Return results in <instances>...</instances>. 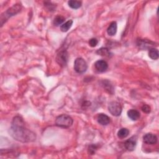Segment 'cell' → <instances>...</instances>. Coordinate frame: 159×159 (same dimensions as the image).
Returning <instances> with one entry per match:
<instances>
[{
	"instance_id": "1",
	"label": "cell",
	"mask_w": 159,
	"mask_h": 159,
	"mask_svg": "<svg viewBox=\"0 0 159 159\" xmlns=\"http://www.w3.org/2000/svg\"><path fill=\"white\" fill-rule=\"evenodd\" d=\"M9 132L13 139L21 142H31L36 139L35 133L25 128L24 121L19 116L13 119Z\"/></svg>"
},
{
	"instance_id": "2",
	"label": "cell",
	"mask_w": 159,
	"mask_h": 159,
	"mask_svg": "<svg viewBox=\"0 0 159 159\" xmlns=\"http://www.w3.org/2000/svg\"><path fill=\"white\" fill-rule=\"evenodd\" d=\"M73 119L67 115H62L58 116L56 120L57 126L63 128H69L73 124Z\"/></svg>"
},
{
	"instance_id": "3",
	"label": "cell",
	"mask_w": 159,
	"mask_h": 159,
	"mask_svg": "<svg viewBox=\"0 0 159 159\" xmlns=\"http://www.w3.org/2000/svg\"><path fill=\"white\" fill-rule=\"evenodd\" d=\"M21 5H16L14 6L11 7L9 10H8L6 12H5L1 17V22H2V26H3L5 21H6L10 17L15 15L18 13H19L21 11Z\"/></svg>"
},
{
	"instance_id": "4",
	"label": "cell",
	"mask_w": 159,
	"mask_h": 159,
	"mask_svg": "<svg viewBox=\"0 0 159 159\" xmlns=\"http://www.w3.org/2000/svg\"><path fill=\"white\" fill-rule=\"evenodd\" d=\"M88 69L86 61L82 58H77L74 62V70L78 73H85Z\"/></svg>"
},
{
	"instance_id": "5",
	"label": "cell",
	"mask_w": 159,
	"mask_h": 159,
	"mask_svg": "<svg viewBox=\"0 0 159 159\" xmlns=\"http://www.w3.org/2000/svg\"><path fill=\"white\" fill-rule=\"evenodd\" d=\"M108 110L113 116H119L122 113V107L119 103L111 101L108 105Z\"/></svg>"
},
{
	"instance_id": "6",
	"label": "cell",
	"mask_w": 159,
	"mask_h": 159,
	"mask_svg": "<svg viewBox=\"0 0 159 159\" xmlns=\"http://www.w3.org/2000/svg\"><path fill=\"white\" fill-rule=\"evenodd\" d=\"M69 59L68 53L66 50L61 51L56 57V62L61 67L66 66Z\"/></svg>"
},
{
	"instance_id": "7",
	"label": "cell",
	"mask_w": 159,
	"mask_h": 159,
	"mask_svg": "<svg viewBox=\"0 0 159 159\" xmlns=\"http://www.w3.org/2000/svg\"><path fill=\"white\" fill-rule=\"evenodd\" d=\"M94 67L96 70L99 73H103L107 70L108 68V64L105 61L99 60L95 62Z\"/></svg>"
},
{
	"instance_id": "8",
	"label": "cell",
	"mask_w": 159,
	"mask_h": 159,
	"mask_svg": "<svg viewBox=\"0 0 159 159\" xmlns=\"http://www.w3.org/2000/svg\"><path fill=\"white\" fill-rule=\"evenodd\" d=\"M137 145V138L136 136H132L127 140L124 144L126 149L129 151H133Z\"/></svg>"
},
{
	"instance_id": "9",
	"label": "cell",
	"mask_w": 159,
	"mask_h": 159,
	"mask_svg": "<svg viewBox=\"0 0 159 159\" xmlns=\"http://www.w3.org/2000/svg\"><path fill=\"white\" fill-rule=\"evenodd\" d=\"M143 140L147 144L153 145L157 142V137L152 133H147L143 137Z\"/></svg>"
},
{
	"instance_id": "10",
	"label": "cell",
	"mask_w": 159,
	"mask_h": 159,
	"mask_svg": "<svg viewBox=\"0 0 159 159\" xmlns=\"http://www.w3.org/2000/svg\"><path fill=\"white\" fill-rule=\"evenodd\" d=\"M98 123L102 126H107L110 123V118L105 114H99L97 118Z\"/></svg>"
},
{
	"instance_id": "11",
	"label": "cell",
	"mask_w": 159,
	"mask_h": 159,
	"mask_svg": "<svg viewBox=\"0 0 159 159\" xmlns=\"http://www.w3.org/2000/svg\"><path fill=\"white\" fill-rule=\"evenodd\" d=\"M137 45L141 48H153L154 46V43L151 42V41H149V40H144V39H140L138 40L137 42Z\"/></svg>"
},
{
	"instance_id": "12",
	"label": "cell",
	"mask_w": 159,
	"mask_h": 159,
	"mask_svg": "<svg viewBox=\"0 0 159 159\" xmlns=\"http://www.w3.org/2000/svg\"><path fill=\"white\" fill-rule=\"evenodd\" d=\"M128 117L132 121H137L140 118V114L136 110H130L128 111Z\"/></svg>"
},
{
	"instance_id": "13",
	"label": "cell",
	"mask_w": 159,
	"mask_h": 159,
	"mask_svg": "<svg viewBox=\"0 0 159 159\" xmlns=\"http://www.w3.org/2000/svg\"><path fill=\"white\" fill-rule=\"evenodd\" d=\"M117 28H118L117 23L116 22H112L110 24V25L107 30V32H108V35H110L111 36H115L116 34Z\"/></svg>"
},
{
	"instance_id": "14",
	"label": "cell",
	"mask_w": 159,
	"mask_h": 159,
	"mask_svg": "<svg viewBox=\"0 0 159 159\" xmlns=\"http://www.w3.org/2000/svg\"><path fill=\"white\" fill-rule=\"evenodd\" d=\"M149 56L152 60H157L158 59V51L157 48L153 47L149 49Z\"/></svg>"
},
{
	"instance_id": "15",
	"label": "cell",
	"mask_w": 159,
	"mask_h": 159,
	"mask_svg": "<svg viewBox=\"0 0 159 159\" xmlns=\"http://www.w3.org/2000/svg\"><path fill=\"white\" fill-rule=\"evenodd\" d=\"M129 134V131L126 128H122L119 129V131L118 132V137L119 139H124L127 137Z\"/></svg>"
},
{
	"instance_id": "16",
	"label": "cell",
	"mask_w": 159,
	"mask_h": 159,
	"mask_svg": "<svg viewBox=\"0 0 159 159\" xmlns=\"http://www.w3.org/2000/svg\"><path fill=\"white\" fill-rule=\"evenodd\" d=\"M68 4L69 5V6L70 8H72V9H78L82 6V2L80 1H75V0H70L68 2Z\"/></svg>"
},
{
	"instance_id": "17",
	"label": "cell",
	"mask_w": 159,
	"mask_h": 159,
	"mask_svg": "<svg viewBox=\"0 0 159 159\" xmlns=\"http://www.w3.org/2000/svg\"><path fill=\"white\" fill-rule=\"evenodd\" d=\"M96 53L98 55L101 56L108 57L110 56V52L107 48H101L100 49H98L97 50Z\"/></svg>"
},
{
	"instance_id": "18",
	"label": "cell",
	"mask_w": 159,
	"mask_h": 159,
	"mask_svg": "<svg viewBox=\"0 0 159 159\" xmlns=\"http://www.w3.org/2000/svg\"><path fill=\"white\" fill-rule=\"evenodd\" d=\"M72 24H73V21L69 20L61 26V29L62 32H67L71 28V27L72 26Z\"/></svg>"
},
{
	"instance_id": "19",
	"label": "cell",
	"mask_w": 159,
	"mask_h": 159,
	"mask_svg": "<svg viewBox=\"0 0 159 159\" xmlns=\"http://www.w3.org/2000/svg\"><path fill=\"white\" fill-rule=\"evenodd\" d=\"M65 21V18L62 16H57L55 18L54 20V24L56 26L61 25Z\"/></svg>"
},
{
	"instance_id": "20",
	"label": "cell",
	"mask_w": 159,
	"mask_h": 159,
	"mask_svg": "<svg viewBox=\"0 0 159 159\" xmlns=\"http://www.w3.org/2000/svg\"><path fill=\"white\" fill-rule=\"evenodd\" d=\"M97 150V146L96 145H91L88 148V153L90 155H93L95 153Z\"/></svg>"
},
{
	"instance_id": "21",
	"label": "cell",
	"mask_w": 159,
	"mask_h": 159,
	"mask_svg": "<svg viewBox=\"0 0 159 159\" xmlns=\"http://www.w3.org/2000/svg\"><path fill=\"white\" fill-rule=\"evenodd\" d=\"M98 40L96 38H92L89 41V45L91 47H96L98 45Z\"/></svg>"
},
{
	"instance_id": "22",
	"label": "cell",
	"mask_w": 159,
	"mask_h": 159,
	"mask_svg": "<svg viewBox=\"0 0 159 159\" xmlns=\"http://www.w3.org/2000/svg\"><path fill=\"white\" fill-rule=\"evenodd\" d=\"M142 110L145 113H150V107L147 104H144L142 107Z\"/></svg>"
}]
</instances>
